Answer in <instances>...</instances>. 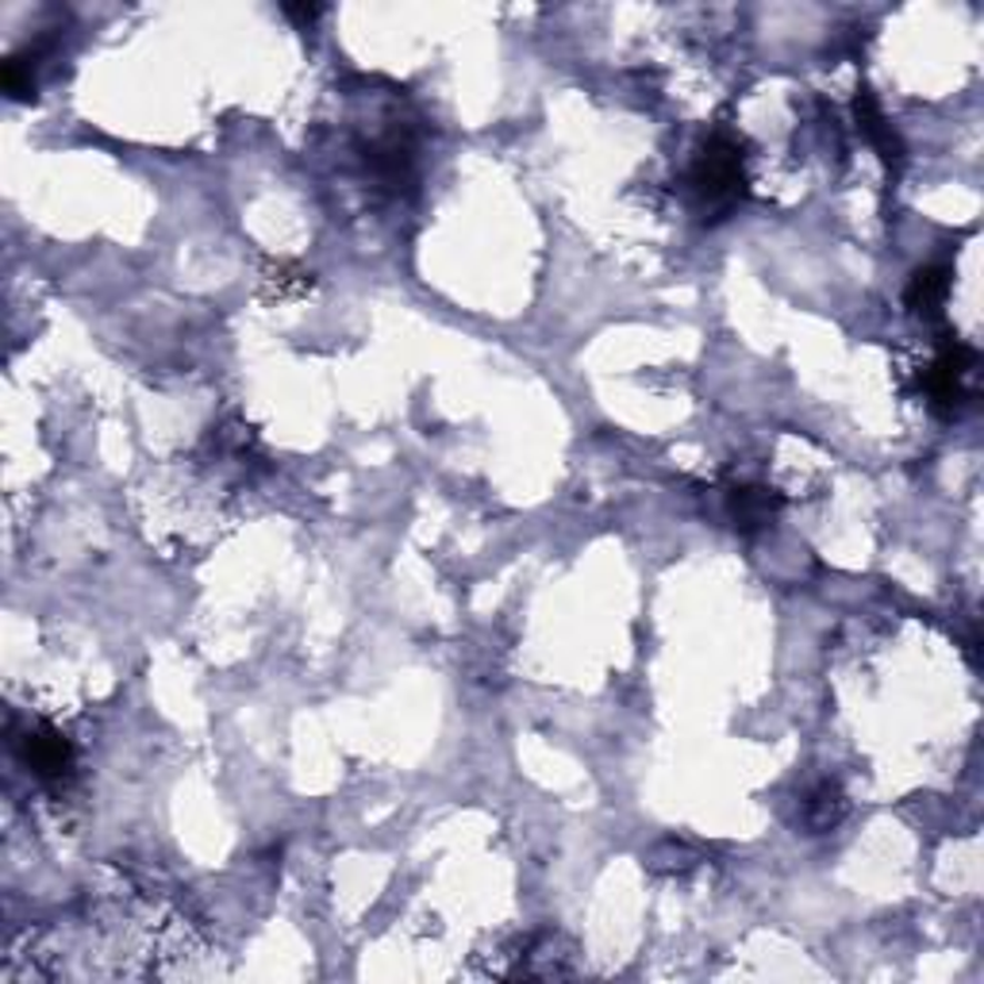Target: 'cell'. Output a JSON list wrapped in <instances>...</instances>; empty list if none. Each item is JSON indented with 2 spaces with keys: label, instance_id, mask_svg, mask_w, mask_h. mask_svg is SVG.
<instances>
[{
  "label": "cell",
  "instance_id": "obj_1",
  "mask_svg": "<svg viewBox=\"0 0 984 984\" xmlns=\"http://www.w3.org/2000/svg\"><path fill=\"white\" fill-rule=\"evenodd\" d=\"M692 185L707 204H731L742 193V158L739 147L727 139H715L700 154L696 170H692Z\"/></svg>",
  "mask_w": 984,
  "mask_h": 984
},
{
  "label": "cell",
  "instance_id": "obj_2",
  "mask_svg": "<svg viewBox=\"0 0 984 984\" xmlns=\"http://www.w3.org/2000/svg\"><path fill=\"white\" fill-rule=\"evenodd\" d=\"M23 762L31 765L39 781H50V785H62L73 773V746L66 742V735L50 727H36L23 739Z\"/></svg>",
  "mask_w": 984,
  "mask_h": 984
},
{
  "label": "cell",
  "instance_id": "obj_3",
  "mask_svg": "<svg viewBox=\"0 0 984 984\" xmlns=\"http://www.w3.org/2000/svg\"><path fill=\"white\" fill-rule=\"evenodd\" d=\"M773 512H777V500H773L765 489H735L731 492V515H735V523L742 531L765 528V523L773 520Z\"/></svg>",
  "mask_w": 984,
  "mask_h": 984
},
{
  "label": "cell",
  "instance_id": "obj_4",
  "mask_svg": "<svg viewBox=\"0 0 984 984\" xmlns=\"http://www.w3.org/2000/svg\"><path fill=\"white\" fill-rule=\"evenodd\" d=\"M946 293H950L946 270H935V265H931V270H920L912 278V285H907V304H912L915 312H935L942 300H946Z\"/></svg>",
  "mask_w": 984,
  "mask_h": 984
},
{
  "label": "cell",
  "instance_id": "obj_5",
  "mask_svg": "<svg viewBox=\"0 0 984 984\" xmlns=\"http://www.w3.org/2000/svg\"><path fill=\"white\" fill-rule=\"evenodd\" d=\"M842 792L835 785H820L804 804V823L812 831H831L842 820Z\"/></svg>",
  "mask_w": 984,
  "mask_h": 984
}]
</instances>
